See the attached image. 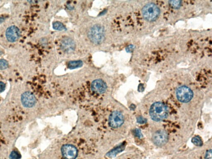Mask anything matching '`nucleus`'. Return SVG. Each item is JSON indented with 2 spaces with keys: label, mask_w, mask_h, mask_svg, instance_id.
Here are the masks:
<instances>
[{
  "label": "nucleus",
  "mask_w": 212,
  "mask_h": 159,
  "mask_svg": "<svg viewBox=\"0 0 212 159\" xmlns=\"http://www.w3.org/2000/svg\"><path fill=\"white\" fill-rule=\"evenodd\" d=\"M149 113L151 119L156 121H162L168 117V107L161 102H155L150 107Z\"/></svg>",
  "instance_id": "obj_1"
},
{
  "label": "nucleus",
  "mask_w": 212,
  "mask_h": 159,
  "mask_svg": "<svg viewBox=\"0 0 212 159\" xmlns=\"http://www.w3.org/2000/svg\"><path fill=\"white\" fill-rule=\"evenodd\" d=\"M143 18L149 22H154L160 14V9L157 4L153 3H147L142 9Z\"/></svg>",
  "instance_id": "obj_2"
},
{
  "label": "nucleus",
  "mask_w": 212,
  "mask_h": 159,
  "mask_svg": "<svg viewBox=\"0 0 212 159\" xmlns=\"http://www.w3.org/2000/svg\"><path fill=\"white\" fill-rule=\"evenodd\" d=\"M88 36L92 43L100 44L105 39V30L102 25L99 24L94 25L89 31Z\"/></svg>",
  "instance_id": "obj_3"
},
{
  "label": "nucleus",
  "mask_w": 212,
  "mask_h": 159,
  "mask_svg": "<svg viewBox=\"0 0 212 159\" xmlns=\"http://www.w3.org/2000/svg\"><path fill=\"white\" fill-rule=\"evenodd\" d=\"M176 97L180 102L186 103L189 102L193 97L192 90L186 86H181L178 87L176 92Z\"/></svg>",
  "instance_id": "obj_4"
},
{
  "label": "nucleus",
  "mask_w": 212,
  "mask_h": 159,
  "mask_svg": "<svg viewBox=\"0 0 212 159\" xmlns=\"http://www.w3.org/2000/svg\"><path fill=\"white\" fill-rule=\"evenodd\" d=\"M124 122L123 115L119 111H114L110 114L109 118V124L114 128H117L123 124Z\"/></svg>",
  "instance_id": "obj_5"
},
{
  "label": "nucleus",
  "mask_w": 212,
  "mask_h": 159,
  "mask_svg": "<svg viewBox=\"0 0 212 159\" xmlns=\"http://www.w3.org/2000/svg\"><path fill=\"white\" fill-rule=\"evenodd\" d=\"M61 153L65 159H75L77 157V150L73 145L66 144L61 148Z\"/></svg>",
  "instance_id": "obj_6"
},
{
  "label": "nucleus",
  "mask_w": 212,
  "mask_h": 159,
  "mask_svg": "<svg viewBox=\"0 0 212 159\" xmlns=\"http://www.w3.org/2000/svg\"><path fill=\"white\" fill-rule=\"evenodd\" d=\"M75 44L73 40L68 37L63 38L60 42V49L65 53L72 52L75 49Z\"/></svg>",
  "instance_id": "obj_7"
},
{
  "label": "nucleus",
  "mask_w": 212,
  "mask_h": 159,
  "mask_svg": "<svg viewBox=\"0 0 212 159\" xmlns=\"http://www.w3.org/2000/svg\"><path fill=\"white\" fill-rule=\"evenodd\" d=\"M153 139L154 144L157 146H162L168 142V136L164 130H160L154 134Z\"/></svg>",
  "instance_id": "obj_8"
},
{
  "label": "nucleus",
  "mask_w": 212,
  "mask_h": 159,
  "mask_svg": "<svg viewBox=\"0 0 212 159\" xmlns=\"http://www.w3.org/2000/svg\"><path fill=\"white\" fill-rule=\"evenodd\" d=\"M21 102L24 107L31 108L35 105L36 99L33 94L28 91L22 94L21 96Z\"/></svg>",
  "instance_id": "obj_9"
},
{
  "label": "nucleus",
  "mask_w": 212,
  "mask_h": 159,
  "mask_svg": "<svg viewBox=\"0 0 212 159\" xmlns=\"http://www.w3.org/2000/svg\"><path fill=\"white\" fill-rule=\"evenodd\" d=\"M107 86L106 83L101 79H97L92 82L91 84L92 91L98 94H102L106 92Z\"/></svg>",
  "instance_id": "obj_10"
},
{
  "label": "nucleus",
  "mask_w": 212,
  "mask_h": 159,
  "mask_svg": "<svg viewBox=\"0 0 212 159\" xmlns=\"http://www.w3.org/2000/svg\"><path fill=\"white\" fill-rule=\"evenodd\" d=\"M20 35V31L18 28L15 26H11L6 30V38L8 41L11 42L16 41L19 38Z\"/></svg>",
  "instance_id": "obj_11"
},
{
  "label": "nucleus",
  "mask_w": 212,
  "mask_h": 159,
  "mask_svg": "<svg viewBox=\"0 0 212 159\" xmlns=\"http://www.w3.org/2000/svg\"><path fill=\"white\" fill-rule=\"evenodd\" d=\"M83 65V62L81 61H71L68 64V67L70 69H74L81 67Z\"/></svg>",
  "instance_id": "obj_12"
},
{
  "label": "nucleus",
  "mask_w": 212,
  "mask_h": 159,
  "mask_svg": "<svg viewBox=\"0 0 212 159\" xmlns=\"http://www.w3.org/2000/svg\"><path fill=\"white\" fill-rule=\"evenodd\" d=\"M53 28L57 30H62L65 29V27L62 23L59 22H55L53 23Z\"/></svg>",
  "instance_id": "obj_13"
},
{
  "label": "nucleus",
  "mask_w": 212,
  "mask_h": 159,
  "mask_svg": "<svg viewBox=\"0 0 212 159\" xmlns=\"http://www.w3.org/2000/svg\"><path fill=\"white\" fill-rule=\"evenodd\" d=\"M182 1H170V4L173 8L175 9L179 8L181 6Z\"/></svg>",
  "instance_id": "obj_14"
},
{
  "label": "nucleus",
  "mask_w": 212,
  "mask_h": 159,
  "mask_svg": "<svg viewBox=\"0 0 212 159\" xmlns=\"http://www.w3.org/2000/svg\"><path fill=\"white\" fill-rule=\"evenodd\" d=\"M192 143L196 145V146H201L202 145V141L201 139L200 138L199 136H195L194 137V138L192 139Z\"/></svg>",
  "instance_id": "obj_15"
},
{
  "label": "nucleus",
  "mask_w": 212,
  "mask_h": 159,
  "mask_svg": "<svg viewBox=\"0 0 212 159\" xmlns=\"http://www.w3.org/2000/svg\"><path fill=\"white\" fill-rule=\"evenodd\" d=\"M8 62L4 59H0V70H4L7 68Z\"/></svg>",
  "instance_id": "obj_16"
},
{
  "label": "nucleus",
  "mask_w": 212,
  "mask_h": 159,
  "mask_svg": "<svg viewBox=\"0 0 212 159\" xmlns=\"http://www.w3.org/2000/svg\"><path fill=\"white\" fill-rule=\"evenodd\" d=\"M20 158V155L17 151H13L10 154V158L11 159H19Z\"/></svg>",
  "instance_id": "obj_17"
},
{
  "label": "nucleus",
  "mask_w": 212,
  "mask_h": 159,
  "mask_svg": "<svg viewBox=\"0 0 212 159\" xmlns=\"http://www.w3.org/2000/svg\"><path fill=\"white\" fill-rule=\"evenodd\" d=\"M212 150H210L206 152L205 155V159H212Z\"/></svg>",
  "instance_id": "obj_18"
},
{
  "label": "nucleus",
  "mask_w": 212,
  "mask_h": 159,
  "mask_svg": "<svg viewBox=\"0 0 212 159\" xmlns=\"http://www.w3.org/2000/svg\"><path fill=\"white\" fill-rule=\"evenodd\" d=\"M5 88V84L3 83V82H0V93H1V92L4 91Z\"/></svg>",
  "instance_id": "obj_19"
},
{
  "label": "nucleus",
  "mask_w": 212,
  "mask_h": 159,
  "mask_svg": "<svg viewBox=\"0 0 212 159\" xmlns=\"http://www.w3.org/2000/svg\"><path fill=\"white\" fill-rule=\"evenodd\" d=\"M3 21V19L2 18H0V23L2 22Z\"/></svg>",
  "instance_id": "obj_20"
}]
</instances>
